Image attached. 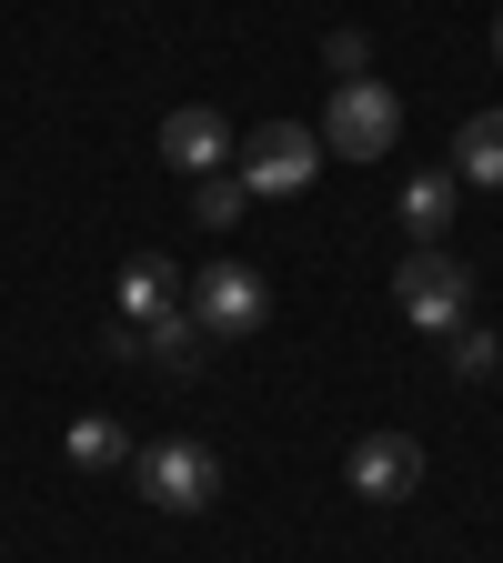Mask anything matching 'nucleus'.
I'll list each match as a JSON object with an SVG mask.
<instances>
[{
    "instance_id": "423d86ee",
    "label": "nucleus",
    "mask_w": 503,
    "mask_h": 563,
    "mask_svg": "<svg viewBox=\"0 0 503 563\" xmlns=\"http://www.w3.org/2000/svg\"><path fill=\"white\" fill-rule=\"evenodd\" d=\"M352 493L363 504H413L423 493V443L413 433H363L352 443Z\"/></svg>"
},
{
    "instance_id": "7ed1b4c3",
    "label": "nucleus",
    "mask_w": 503,
    "mask_h": 563,
    "mask_svg": "<svg viewBox=\"0 0 503 563\" xmlns=\"http://www.w3.org/2000/svg\"><path fill=\"white\" fill-rule=\"evenodd\" d=\"M313 172H322V131H313V121H262V131L242 141V191H252V201L313 191Z\"/></svg>"
},
{
    "instance_id": "f8f14e48",
    "label": "nucleus",
    "mask_w": 503,
    "mask_h": 563,
    "mask_svg": "<svg viewBox=\"0 0 503 563\" xmlns=\"http://www.w3.org/2000/svg\"><path fill=\"white\" fill-rule=\"evenodd\" d=\"M201 342H211V332H201L192 312H172V322H152V332H141V352H152L162 373H201Z\"/></svg>"
},
{
    "instance_id": "dca6fc26",
    "label": "nucleus",
    "mask_w": 503,
    "mask_h": 563,
    "mask_svg": "<svg viewBox=\"0 0 503 563\" xmlns=\"http://www.w3.org/2000/svg\"><path fill=\"white\" fill-rule=\"evenodd\" d=\"M493 60H503V21H493Z\"/></svg>"
},
{
    "instance_id": "f257e3e1",
    "label": "nucleus",
    "mask_w": 503,
    "mask_h": 563,
    "mask_svg": "<svg viewBox=\"0 0 503 563\" xmlns=\"http://www.w3.org/2000/svg\"><path fill=\"white\" fill-rule=\"evenodd\" d=\"M393 302H403V322H423V332H463L473 322V272L444 252V242H413L403 262H393Z\"/></svg>"
},
{
    "instance_id": "20e7f679",
    "label": "nucleus",
    "mask_w": 503,
    "mask_h": 563,
    "mask_svg": "<svg viewBox=\"0 0 503 563\" xmlns=\"http://www.w3.org/2000/svg\"><path fill=\"white\" fill-rule=\"evenodd\" d=\"M393 131H403V101H393L383 81H332L322 152H342V162H383V152H393Z\"/></svg>"
},
{
    "instance_id": "9b49d317",
    "label": "nucleus",
    "mask_w": 503,
    "mask_h": 563,
    "mask_svg": "<svg viewBox=\"0 0 503 563\" xmlns=\"http://www.w3.org/2000/svg\"><path fill=\"white\" fill-rule=\"evenodd\" d=\"M70 463H81V473H111V463H131V433H121L111 412H81V422H70Z\"/></svg>"
},
{
    "instance_id": "9d476101",
    "label": "nucleus",
    "mask_w": 503,
    "mask_h": 563,
    "mask_svg": "<svg viewBox=\"0 0 503 563\" xmlns=\"http://www.w3.org/2000/svg\"><path fill=\"white\" fill-rule=\"evenodd\" d=\"M453 172H413L403 181V222H413V242H444V222H453Z\"/></svg>"
},
{
    "instance_id": "39448f33",
    "label": "nucleus",
    "mask_w": 503,
    "mask_h": 563,
    "mask_svg": "<svg viewBox=\"0 0 503 563\" xmlns=\"http://www.w3.org/2000/svg\"><path fill=\"white\" fill-rule=\"evenodd\" d=\"M262 312H272V292H262V272L252 262H201L192 272V322L211 332V342H232V332H262Z\"/></svg>"
},
{
    "instance_id": "f03ea898",
    "label": "nucleus",
    "mask_w": 503,
    "mask_h": 563,
    "mask_svg": "<svg viewBox=\"0 0 503 563\" xmlns=\"http://www.w3.org/2000/svg\"><path fill=\"white\" fill-rule=\"evenodd\" d=\"M131 473H141L152 514H211L222 504V453L211 443H152V453H131Z\"/></svg>"
},
{
    "instance_id": "ddd939ff",
    "label": "nucleus",
    "mask_w": 503,
    "mask_h": 563,
    "mask_svg": "<svg viewBox=\"0 0 503 563\" xmlns=\"http://www.w3.org/2000/svg\"><path fill=\"white\" fill-rule=\"evenodd\" d=\"M242 201H252L242 172H211V181H192V222H201V232H232V222H242Z\"/></svg>"
},
{
    "instance_id": "0eeeda50",
    "label": "nucleus",
    "mask_w": 503,
    "mask_h": 563,
    "mask_svg": "<svg viewBox=\"0 0 503 563\" xmlns=\"http://www.w3.org/2000/svg\"><path fill=\"white\" fill-rule=\"evenodd\" d=\"M172 312H192V292H182V272H172L162 252H131V262H121V292H111V322H131V332H152V322H172Z\"/></svg>"
},
{
    "instance_id": "6e6552de",
    "label": "nucleus",
    "mask_w": 503,
    "mask_h": 563,
    "mask_svg": "<svg viewBox=\"0 0 503 563\" xmlns=\"http://www.w3.org/2000/svg\"><path fill=\"white\" fill-rule=\"evenodd\" d=\"M162 162H172L182 181H211V172L232 162V121L211 111V101H182V111L162 121Z\"/></svg>"
},
{
    "instance_id": "2eb2a0df",
    "label": "nucleus",
    "mask_w": 503,
    "mask_h": 563,
    "mask_svg": "<svg viewBox=\"0 0 503 563\" xmlns=\"http://www.w3.org/2000/svg\"><path fill=\"white\" fill-rule=\"evenodd\" d=\"M322 60H332V81H363V60H373V41H363V31H332V41H322Z\"/></svg>"
},
{
    "instance_id": "4468645a",
    "label": "nucleus",
    "mask_w": 503,
    "mask_h": 563,
    "mask_svg": "<svg viewBox=\"0 0 503 563\" xmlns=\"http://www.w3.org/2000/svg\"><path fill=\"white\" fill-rule=\"evenodd\" d=\"M493 363H503V342H493V332H473V322H463V332H453V373H463V383H483V373H493Z\"/></svg>"
},
{
    "instance_id": "1a4fd4ad",
    "label": "nucleus",
    "mask_w": 503,
    "mask_h": 563,
    "mask_svg": "<svg viewBox=\"0 0 503 563\" xmlns=\"http://www.w3.org/2000/svg\"><path fill=\"white\" fill-rule=\"evenodd\" d=\"M453 181L503 191V101H493V111H473V121L453 131Z\"/></svg>"
}]
</instances>
